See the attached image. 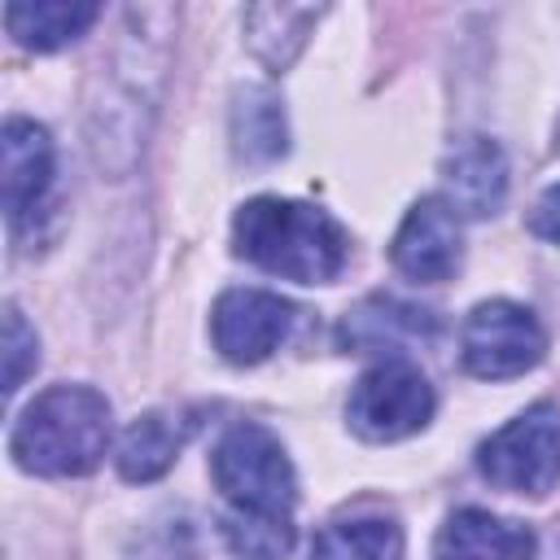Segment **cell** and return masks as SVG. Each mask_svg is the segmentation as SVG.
<instances>
[{
  "mask_svg": "<svg viewBox=\"0 0 560 560\" xmlns=\"http://www.w3.org/2000/svg\"><path fill=\"white\" fill-rule=\"evenodd\" d=\"M210 477L228 503L223 534L232 551L245 560H284L298 538V477L280 438L254 420L232 424L210 455Z\"/></svg>",
  "mask_w": 560,
  "mask_h": 560,
  "instance_id": "1",
  "label": "cell"
},
{
  "mask_svg": "<svg viewBox=\"0 0 560 560\" xmlns=\"http://www.w3.org/2000/svg\"><path fill=\"white\" fill-rule=\"evenodd\" d=\"M232 245L245 262L298 284H328L350 258L346 228L328 210L293 197L245 201L232 219Z\"/></svg>",
  "mask_w": 560,
  "mask_h": 560,
  "instance_id": "2",
  "label": "cell"
},
{
  "mask_svg": "<svg viewBox=\"0 0 560 560\" xmlns=\"http://www.w3.org/2000/svg\"><path fill=\"white\" fill-rule=\"evenodd\" d=\"M109 402L92 385L44 389L13 424L9 455L35 477H83L109 451Z\"/></svg>",
  "mask_w": 560,
  "mask_h": 560,
  "instance_id": "3",
  "label": "cell"
},
{
  "mask_svg": "<svg viewBox=\"0 0 560 560\" xmlns=\"http://www.w3.org/2000/svg\"><path fill=\"white\" fill-rule=\"evenodd\" d=\"M477 472L512 494H547L560 481V407L534 402L477 446Z\"/></svg>",
  "mask_w": 560,
  "mask_h": 560,
  "instance_id": "4",
  "label": "cell"
},
{
  "mask_svg": "<svg viewBox=\"0 0 560 560\" xmlns=\"http://www.w3.org/2000/svg\"><path fill=\"white\" fill-rule=\"evenodd\" d=\"M433 385L411 359H381L359 376L346 402V420L363 442H398L433 420Z\"/></svg>",
  "mask_w": 560,
  "mask_h": 560,
  "instance_id": "5",
  "label": "cell"
},
{
  "mask_svg": "<svg viewBox=\"0 0 560 560\" xmlns=\"http://www.w3.org/2000/svg\"><path fill=\"white\" fill-rule=\"evenodd\" d=\"M547 354V332L534 319L529 306L494 298L472 306V315L464 319L459 332V359L472 376L481 381H508L521 376L529 368H538Z\"/></svg>",
  "mask_w": 560,
  "mask_h": 560,
  "instance_id": "6",
  "label": "cell"
},
{
  "mask_svg": "<svg viewBox=\"0 0 560 560\" xmlns=\"http://www.w3.org/2000/svg\"><path fill=\"white\" fill-rule=\"evenodd\" d=\"M293 315H298L293 302H284L280 293H267V289H228L214 302V315H210L214 350L228 363H236V368H254V363H262L267 354L280 350V341L293 328Z\"/></svg>",
  "mask_w": 560,
  "mask_h": 560,
  "instance_id": "7",
  "label": "cell"
},
{
  "mask_svg": "<svg viewBox=\"0 0 560 560\" xmlns=\"http://www.w3.org/2000/svg\"><path fill=\"white\" fill-rule=\"evenodd\" d=\"M464 254V232H459V214L446 206V197H420L407 219L394 232L389 258L394 267L416 280V284H442L455 276Z\"/></svg>",
  "mask_w": 560,
  "mask_h": 560,
  "instance_id": "8",
  "label": "cell"
},
{
  "mask_svg": "<svg viewBox=\"0 0 560 560\" xmlns=\"http://www.w3.org/2000/svg\"><path fill=\"white\" fill-rule=\"evenodd\" d=\"M52 184V136L35 118H9L0 131V192L4 214L22 228Z\"/></svg>",
  "mask_w": 560,
  "mask_h": 560,
  "instance_id": "9",
  "label": "cell"
},
{
  "mask_svg": "<svg viewBox=\"0 0 560 560\" xmlns=\"http://www.w3.org/2000/svg\"><path fill=\"white\" fill-rule=\"evenodd\" d=\"M446 206L468 219H486L508 197V158L490 136H464L442 162Z\"/></svg>",
  "mask_w": 560,
  "mask_h": 560,
  "instance_id": "10",
  "label": "cell"
},
{
  "mask_svg": "<svg viewBox=\"0 0 560 560\" xmlns=\"http://www.w3.org/2000/svg\"><path fill=\"white\" fill-rule=\"evenodd\" d=\"M538 538L529 525L494 516L486 508H459L446 516L433 542V560H534Z\"/></svg>",
  "mask_w": 560,
  "mask_h": 560,
  "instance_id": "11",
  "label": "cell"
},
{
  "mask_svg": "<svg viewBox=\"0 0 560 560\" xmlns=\"http://www.w3.org/2000/svg\"><path fill=\"white\" fill-rule=\"evenodd\" d=\"M127 560H236V551L219 521L192 508H175V512L153 516L136 534Z\"/></svg>",
  "mask_w": 560,
  "mask_h": 560,
  "instance_id": "12",
  "label": "cell"
},
{
  "mask_svg": "<svg viewBox=\"0 0 560 560\" xmlns=\"http://www.w3.org/2000/svg\"><path fill=\"white\" fill-rule=\"evenodd\" d=\"M101 18V4L92 0H13L4 4V26L22 48L52 52L70 39H79Z\"/></svg>",
  "mask_w": 560,
  "mask_h": 560,
  "instance_id": "13",
  "label": "cell"
},
{
  "mask_svg": "<svg viewBox=\"0 0 560 560\" xmlns=\"http://www.w3.org/2000/svg\"><path fill=\"white\" fill-rule=\"evenodd\" d=\"M188 420L179 411H149L140 416L118 442V472L127 481H158L184 451Z\"/></svg>",
  "mask_w": 560,
  "mask_h": 560,
  "instance_id": "14",
  "label": "cell"
},
{
  "mask_svg": "<svg viewBox=\"0 0 560 560\" xmlns=\"http://www.w3.org/2000/svg\"><path fill=\"white\" fill-rule=\"evenodd\" d=\"M429 332H433V315L429 311H416L407 302H394V298H368L341 324V341L350 350H389V359H402L394 350L402 341L429 337Z\"/></svg>",
  "mask_w": 560,
  "mask_h": 560,
  "instance_id": "15",
  "label": "cell"
},
{
  "mask_svg": "<svg viewBox=\"0 0 560 560\" xmlns=\"http://www.w3.org/2000/svg\"><path fill=\"white\" fill-rule=\"evenodd\" d=\"M319 18H324L319 4H249L245 39L271 70H289Z\"/></svg>",
  "mask_w": 560,
  "mask_h": 560,
  "instance_id": "16",
  "label": "cell"
},
{
  "mask_svg": "<svg viewBox=\"0 0 560 560\" xmlns=\"http://www.w3.org/2000/svg\"><path fill=\"white\" fill-rule=\"evenodd\" d=\"M311 560H402V529L389 516H341L315 534Z\"/></svg>",
  "mask_w": 560,
  "mask_h": 560,
  "instance_id": "17",
  "label": "cell"
},
{
  "mask_svg": "<svg viewBox=\"0 0 560 560\" xmlns=\"http://www.w3.org/2000/svg\"><path fill=\"white\" fill-rule=\"evenodd\" d=\"M232 149L245 162H271L284 153V109L267 88L236 92L232 105Z\"/></svg>",
  "mask_w": 560,
  "mask_h": 560,
  "instance_id": "18",
  "label": "cell"
},
{
  "mask_svg": "<svg viewBox=\"0 0 560 560\" xmlns=\"http://www.w3.org/2000/svg\"><path fill=\"white\" fill-rule=\"evenodd\" d=\"M39 363V337L22 319V311L9 302L4 306V394H13Z\"/></svg>",
  "mask_w": 560,
  "mask_h": 560,
  "instance_id": "19",
  "label": "cell"
},
{
  "mask_svg": "<svg viewBox=\"0 0 560 560\" xmlns=\"http://www.w3.org/2000/svg\"><path fill=\"white\" fill-rule=\"evenodd\" d=\"M529 232L542 236V241H551V245H560V184H551V188L534 201V210H529Z\"/></svg>",
  "mask_w": 560,
  "mask_h": 560,
  "instance_id": "20",
  "label": "cell"
},
{
  "mask_svg": "<svg viewBox=\"0 0 560 560\" xmlns=\"http://www.w3.org/2000/svg\"><path fill=\"white\" fill-rule=\"evenodd\" d=\"M556 149H560V127H556Z\"/></svg>",
  "mask_w": 560,
  "mask_h": 560,
  "instance_id": "21",
  "label": "cell"
}]
</instances>
